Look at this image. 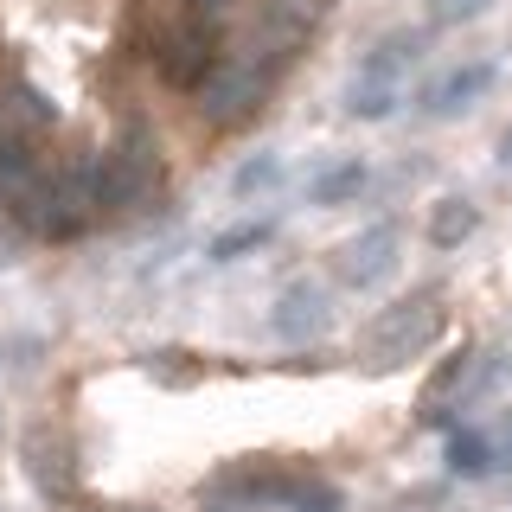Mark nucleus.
I'll return each mask as SVG.
<instances>
[{
    "mask_svg": "<svg viewBox=\"0 0 512 512\" xmlns=\"http://www.w3.org/2000/svg\"><path fill=\"white\" fill-rule=\"evenodd\" d=\"M148 64H154V77L167 90H192L199 96L205 90V77L224 64V45H218V26L212 20H192V13L180 7L173 20H160V26H148Z\"/></svg>",
    "mask_w": 512,
    "mask_h": 512,
    "instance_id": "obj_5",
    "label": "nucleus"
},
{
    "mask_svg": "<svg viewBox=\"0 0 512 512\" xmlns=\"http://www.w3.org/2000/svg\"><path fill=\"white\" fill-rule=\"evenodd\" d=\"M500 160H506V167H512V128H506V141H500Z\"/></svg>",
    "mask_w": 512,
    "mask_h": 512,
    "instance_id": "obj_23",
    "label": "nucleus"
},
{
    "mask_svg": "<svg viewBox=\"0 0 512 512\" xmlns=\"http://www.w3.org/2000/svg\"><path fill=\"white\" fill-rule=\"evenodd\" d=\"M423 7H429L436 26H468V20H480V13L493 7V0H423Z\"/></svg>",
    "mask_w": 512,
    "mask_h": 512,
    "instance_id": "obj_20",
    "label": "nucleus"
},
{
    "mask_svg": "<svg viewBox=\"0 0 512 512\" xmlns=\"http://www.w3.org/2000/svg\"><path fill=\"white\" fill-rule=\"evenodd\" d=\"M20 461H26L32 487H39L52 506H64V512H103V506H96L90 493H84V480H77V442H71V429H64V423H39V429H26Z\"/></svg>",
    "mask_w": 512,
    "mask_h": 512,
    "instance_id": "obj_6",
    "label": "nucleus"
},
{
    "mask_svg": "<svg viewBox=\"0 0 512 512\" xmlns=\"http://www.w3.org/2000/svg\"><path fill=\"white\" fill-rule=\"evenodd\" d=\"M397 103H404V84H378V77H352V90H346L352 122H384Z\"/></svg>",
    "mask_w": 512,
    "mask_h": 512,
    "instance_id": "obj_16",
    "label": "nucleus"
},
{
    "mask_svg": "<svg viewBox=\"0 0 512 512\" xmlns=\"http://www.w3.org/2000/svg\"><path fill=\"white\" fill-rule=\"evenodd\" d=\"M423 58V32H391V39H378L372 52L359 58V77H378V84H404V71Z\"/></svg>",
    "mask_w": 512,
    "mask_h": 512,
    "instance_id": "obj_13",
    "label": "nucleus"
},
{
    "mask_svg": "<svg viewBox=\"0 0 512 512\" xmlns=\"http://www.w3.org/2000/svg\"><path fill=\"white\" fill-rule=\"evenodd\" d=\"M493 77H500V71H493L487 58H474V64H455L448 77H436V84L423 90V109H429V116H468V109L480 103V96L493 90Z\"/></svg>",
    "mask_w": 512,
    "mask_h": 512,
    "instance_id": "obj_11",
    "label": "nucleus"
},
{
    "mask_svg": "<svg viewBox=\"0 0 512 512\" xmlns=\"http://www.w3.org/2000/svg\"><path fill=\"white\" fill-rule=\"evenodd\" d=\"M397 250H404L397 224H391V218H378V224H365L359 237H346V244L333 250V276H340L346 288H378V282H391Z\"/></svg>",
    "mask_w": 512,
    "mask_h": 512,
    "instance_id": "obj_9",
    "label": "nucleus"
},
{
    "mask_svg": "<svg viewBox=\"0 0 512 512\" xmlns=\"http://www.w3.org/2000/svg\"><path fill=\"white\" fill-rule=\"evenodd\" d=\"M269 237H276V224H269V218H250V224H231V231H218L212 244H205V256H212V263H237V256L263 250Z\"/></svg>",
    "mask_w": 512,
    "mask_h": 512,
    "instance_id": "obj_17",
    "label": "nucleus"
},
{
    "mask_svg": "<svg viewBox=\"0 0 512 512\" xmlns=\"http://www.w3.org/2000/svg\"><path fill=\"white\" fill-rule=\"evenodd\" d=\"M320 20H327V0H263L256 7V32H250V52L256 64H269V71H288L301 52H308V39L320 32Z\"/></svg>",
    "mask_w": 512,
    "mask_h": 512,
    "instance_id": "obj_7",
    "label": "nucleus"
},
{
    "mask_svg": "<svg viewBox=\"0 0 512 512\" xmlns=\"http://www.w3.org/2000/svg\"><path fill=\"white\" fill-rule=\"evenodd\" d=\"M327 327H333V295L320 282H288L276 295V308H269V333L288 346H314Z\"/></svg>",
    "mask_w": 512,
    "mask_h": 512,
    "instance_id": "obj_10",
    "label": "nucleus"
},
{
    "mask_svg": "<svg viewBox=\"0 0 512 512\" xmlns=\"http://www.w3.org/2000/svg\"><path fill=\"white\" fill-rule=\"evenodd\" d=\"M365 186H372V167H365V160H333V167H320V173H314V186H308V205H320V212H333V205H352Z\"/></svg>",
    "mask_w": 512,
    "mask_h": 512,
    "instance_id": "obj_14",
    "label": "nucleus"
},
{
    "mask_svg": "<svg viewBox=\"0 0 512 512\" xmlns=\"http://www.w3.org/2000/svg\"><path fill=\"white\" fill-rule=\"evenodd\" d=\"M13 218H20V231L39 237V244H77V237L103 218V199H96V154L39 160V173H32L26 192L13 199Z\"/></svg>",
    "mask_w": 512,
    "mask_h": 512,
    "instance_id": "obj_1",
    "label": "nucleus"
},
{
    "mask_svg": "<svg viewBox=\"0 0 512 512\" xmlns=\"http://www.w3.org/2000/svg\"><path fill=\"white\" fill-rule=\"evenodd\" d=\"M269 90H276V71L237 52V58H224L218 71L205 77V90H199V116L212 122V128H244L256 109L269 103Z\"/></svg>",
    "mask_w": 512,
    "mask_h": 512,
    "instance_id": "obj_8",
    "label": "nucleus"
},
{
    "mask_svg": "<svg viewBox=\"0 0 512 512\" xmlns=\"http://www.w3.org/2000/svg\"><path fill=\"white\" fill-rule=\"evenodd\" d=\"M276 186H282V154L237 160V173H231V192H237V199H263V192H276Z\"/></svg>",
    "mask_w": 512,
    "mask_h": 512,
    "instance_id": "obj_19",
    "label": "nucleus"
},
{
    "mask_svg": "<svg viewBox=\"0 0 512 512\" xmlns=\"http://www.w3.org/2000/svg\"><path fill=\"white\" fill-rule=\"evenodd\" d=\"M231 7H237V0H186V13H192V20H212V26H218Z\"/></svg>",
    "mask_w": 512,
    "mask_h": 512,
    "instance_id": "obj_22",
    "label": "nucleus"
},
{
    "mask_svg": "<svg viewBox=\"0 0 512 512\" xmlns=\"http://www.w3.org/2000/svg\"><path fill=\"white\" fill-rule=\"evenodd\" d=\"M487 442H493V468H512V410L487 429Z\"/></svg>",
    "mask_w": 512,
    "mask_h": 512,
    "instance_id": "obj_21",
    "label": "nucleus"
},
{
    "mask_svg": "<svg viewBox=\"0 0 512 512\" xmlns=\"http://www.w3.org/2000/svg\"><path fill=\"white\" fill-rule=\"evenodd\" d=\"M212 512H224V506H212Z\"/></svg>",
    "mask_w": 512,
    "mask_h": 512,
    "instance_id": "obj_24",
    "label": "nucleus"
},
{
    "mask_svg": "<svg viewBox=\"0 0 512 512\" xmlns=\"http://www.w3.org/2000/svg\"><path fill=\"white\" fill-rule=\"evenodd\" d=\"M448 327V295L442 288H410L391 308H378L359 333V365L365 372H397V365L423 359Z\"/></svg>",
    "mask_w": 512,
    "mask_h": 512,
    "instance_id": "obj_3",
    "label": "nucleus"
},
{
    "mask_svg": "<svg viewBox=\"0 0 512 512\" xmlns=\"http://www.w3.org/2000/svg\"><path fill=\"white\" fill-rule=\"evenodd\" d=\"M442 461H448V474H461V480L500 474V468H493V442H487V429H448Z\"/></svg>",
    "mask_w": 512,
    "mask_h": 512,
    "instance_id": "obj_15",
    "label": "nucleus"
},
{
    "mask_svg": "<svg viewBox=\"0 0 512 512\" xmlns=\"http://www.w3.org/2000/svg\"><path fill=\"white\" fill-rule=\"evenodd\" d=\"M212 500H224V506H282V512H346V493L333 487V480L295 468V461H269V455L218 468Z\"/></svg>",
    "mask_w": 512,
    "mask_h": 512,
    "instance_id": "obj_2",
    "label": "nucleus"
},
{
    "mask_svg": "<svg viewBox=\"0 0 512 512\" xmlns=\"http://www.w3.org/2000/svg\"><path fill=\"white\" fill-rule=\"evenodd\" d=\"M141 372L160 378V384H199V378H205V365H199V352L160 346V352H141Z\"/></svg>",
    "mask_w": 512,
    "mask_h": 512,
    "instance_id": "obj_18",
    "label": "nucleus"
},
{
    "mask_svg": "<svg viewBox=\"0 0 512 512\" xmlns=\"http://www.w3.org/2000/svg\"><path fill=\"white\" fill-rule=\"evenodd\" d=\"M160 186H167V160H160V141L148 128H122L103 154H96V199L103 212H135V205H154Z\"/></svg>",
    "mask_w": 512,
    "mask_h": 512,
    "instance_id": "obj_4",
    "label": "nucleus"
},
{
    "mask_svg": "<svg viewBox=\"0 0 512 512\" xmlns=\"http://www.w3.org/2000/svg\"><path fill=\"white\" fill-rule=\"evenodd\" d=\"M423 231H429V244H436V250H461L480 231V205L461 199V192H448V199L429 205V224H423Z\"/></svg>",
    "mask_w": 512,
    "mask_h": 512,
    "instance_id": "obj_12",
    "label": "nucleus"
}]
</instances>
